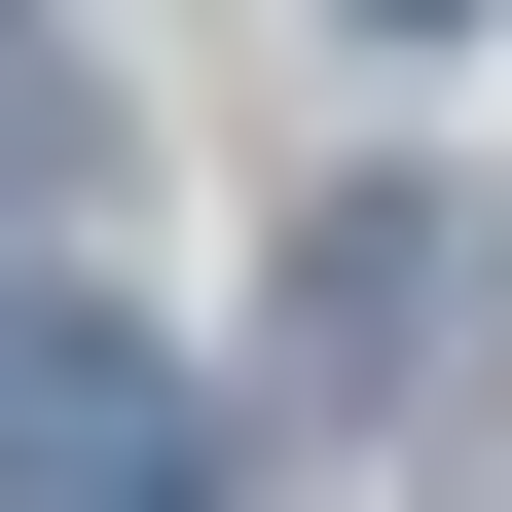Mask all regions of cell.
<instances>
[{"label":"cell","mask_w":512,"mask_h":512,"mask_svg":"<svg viewBox=\"0 0 512 512\" xmlns=\"http://www.w3.org/2000/svg\"><path fill=\"white\" fill-rule=\"evenodd\" d=\"M0 512H220V403L110 293H0Z\"/></svg>","instance_id":"obj_1"},{"label":"cell","mask_w":512,"mask_h":512,"mask_svg":"<svg viewBox=\"0 0 512 512\" xmlns=\"http://www.w3.org/2000/svg\"><path fill=\"white\" fill-rule=\"evenodd\" d=\"M366 37H476V0H366Z\"/></svg>","instance_id":"obj_2"}]
</instances>
